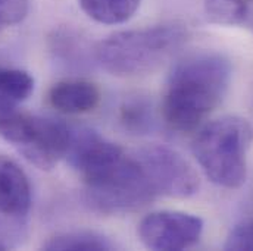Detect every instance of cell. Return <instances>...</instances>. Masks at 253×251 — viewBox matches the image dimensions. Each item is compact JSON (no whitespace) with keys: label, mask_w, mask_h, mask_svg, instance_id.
<instances>
[{"label":"cell","mask_w":253,"mask_h":251,"mask_svg":"<svg viewBox=\"0 0 253 251\" xmlns=\"http://www.w3.org/2000/svg\"><path fill=\"white\" fill-rule=\"evenodd\" d=\"M231 63L215 52H199L177 63L167 81L162 116L174 131L190 132L222 103L231 82Z\"/></svg>","instance_id":"6da1fadb"},{"label":"cell","mask_w":253,"mask_h":251,"mask_svg":"<svg viewBox=\"0 0 253 251\" xmlns=\"http://www.w3.org/2000/svg\"><path fill=\"white\" fill-rule=\"evenodd\" d=\"M189 36V28L181 22H162L120 31L94 47V58L114 75H140L169 59L187 43Z\"/></svg>","instance_id":"7a4b0ae2"},{"label":"cell","mask_w":253,"mask_h":251,"mask_svg":"<svg viewBox=\"0 0 253 251\" xmlns=\"http://www.w3.org/2000/svg\"><path fill=\"white\" fill-rule=\"evenodd\" d=\"M253 126L248 119L227 115L202 126L191 151L206 178L218 187L240 188L248 177V151Z\"/></svg>","instance_id":"3957f363"},{"label":"cell","mask_w":253,"mask_h":251,"mask_svg":"<svg viewBox=\"0 0 253 251\" xmlns=\"http://www.w3.org/2000/svg\"><path fill=\"white\" fill-rule=\"evenodd\" d=\"M0 135L31 165L53 169L66 157L71 128L58 119L9 110L0 113Z\"/></svg>","instance_id":"277c9868"},{"label":"cell","mask_w":253,"mask_h":251,"mask_svg":"<svg viewBox=\"0 0 253 251\" xmlns=\"http://www.w3.org/2000/svg\"><path fill=\"white\" fill-rule=\"evenodd\" d=\"M84 185L88 204L108 215L137 210L156 197L135 156L126 154Z\"/></svg>","instance_id":"5b68a950"},{"label":"cell","mask_w":253,"mask_h":251,"mask_svg":"<svg viewBox=\"0 0 253 251\" xmlns=\"http://www.w3.org/2000/svg\"><path fill=\"white\" fill-rule=\"evenodd\" d=\"M134 156L141 165L156 197L189 198L200 188L197 172L171 147L152 144L140 148Z\"/></svg>","instance_id":"8992f818"},{"label":"cell","mask_w":253,"mask_h":251,"mask_svg":"<svg viewBox=\"0 0 253 251\" xmlns=\"http://www.w3.org/2000/svg\"><path fill=\"white\" fill-rule=\"evenodd\" d=\"M203 220L178 210L152 212L141 219L137 235L150 250L181 251L193 247L202 237Z\"/></svg>","instance_id":"52a82bcc"},{"label":"cell","mask_w":253,"mask_h":251,"mask_svg":"<svg viewBox=\"0 0 253 251\" xmlns=\"http://www.w3.org/2000/svg\"><path fill=\"white\" fill-rule=\"evenodd\" d=\"M31 184L24 169L0 154V215L24 217L31 209Z\"/></svg>","instance_id":"ba28073f"},{"label":"cell","mask_w":253,"mask_h":251,"mask_svg":"<svg viewBox=\"0 0 253 251\" xmlns=\"http://www.w3.org/2000/svg\"><path fill=\"white\" fill-rule=\"evenodd\" d=\"M100 102V91L96 84L69 78L56 82L49 91V103L65 115H83L94 110Z\"/></svg>","instance_id":"9c48e42d"},{"label":"cell","mask_w":253,"mask_h":251,"mask_svg":"<svg viewBox=\"0 0 253 251\" xmlns=\"http://www.w3.org/2000/svg\"><path fill=\"white\" fill-rule=\"evenodd\" d=\"M34 91V78L30 72L0 66V113L15 110Z\"/></svg>","instance_id":"30bf717a"},{"label":"cell","mask_w":253,"mask_h":251,"mask_svg":"<svg viewBox=\"0 0 253 251\" xmlns=\"http://www.w3.org/2000/svg\"><path fill=\"white\" fill-rule=\"evenodd\" d=\"M141 0H78L81 10L102 25H121L129 21Z\"/></svg>","instance_id":"8fae6325"},{"label":"cell","mask_w":253,"mask_h":251,"mask_svg":"<svg viewBox=\"0 0 253 251\" xmlns=\"http://www.w3.org/2000/svg\"><path fill=\"white\" fill-rule=\"evenodd\" d=\"M50 251H108L114 244L102 234L94 231H69L49 238L43 244Z\"/></svg>","instance_id":"7c38bea8"},{"label":"cell","mask_w":253,"mask_h":251,"mask_svg":"<svg viewBox=\"0 0 253 251\" xmlns=\"http://www.w3.org/2000/svg\"><path fill=\"white\" fill-rule=\"evenodd\" d=\"M118 119L126 132L132 135H146L153 129L155 124L152 103L141 96L128 97L120 106Z\"/></svg>","instance_id":"4fadbf2b"},{"label":"cell","mask_w":253,"mask_h":251,"mask_svg":"<svg viewBox=\"0 0 253 251\" xmlns=\"http://www.w3.org/2000/svg\"><path fill=\"white\" fill-rule=\"evenodd\" d=\"M253 0H203L206 18L218 25H240L248 19Z\"/></svg>","instance_id":"5bb4252c"},{"label":"cell","mask_w":253,"mask_h":251,"mask_svg":"<svg viewBox=\"0 0 253 251\" xmlns=\"http://www.w3.org/2000/svg\"><path fill=\"white\" fill-rule=\"evenodd\" d=\"M28 10V0H0V31L21 24Z\"/></svg>","instance_id":"9a60e30c"},{"label":"cell","mask_w":253,"mask_h":251,"mask_svg":"<svg viewBox=\"0 0 253 251\" xmlns=\"http://www.w3.org/2000/svg\"><path fill=\"white\" fill-rule=\"evenodd\" d=\"M225 250L253 251V219L236 225L227 237Z\"/></svg>","instance_id":"2e32d148"},{"label":"cell","mask_w":253,"mask_h":251,"mask_svg":"<svg viewBox=\"0 0 253 251\" xmlns=\"http://www.w3.org/2000/svg\"><path fill=\"white\" fill-rule=\"evenodd\" d=\"M6 249H7V244L0 238V250H6Z\"/></svg>","instance_id":"e0dca14e"}]
</instances>
